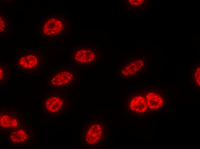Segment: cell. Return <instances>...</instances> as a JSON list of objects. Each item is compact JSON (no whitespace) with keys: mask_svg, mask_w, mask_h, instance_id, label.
<instances>
[{"mask_svg":"<svg viewBox=\"0 0 200 149\" xmlns=\"http://www.w3.org/2000/svg\"><path fill=\"white\" fill-rule=\"evenodd\" d=\"M102 135V129L99 124H93L87 129L85 138L86 142L89 144L97 142L101 139Z\"/></svg>","mask_w":200,"mask_h":149,"instance_id":"obj_1","label":"cell"},{"mask_svg":"<svg viewBox=\"0 0 200 149\" xmlns=\"http://www.w3.org/2000/svg\"><path fill=\"white\" fill-rule=\"evenodd\" d=\"M129 106L132 111L139 113L145 112L148 108L146 99L140 95L135 96L132 98L130 101Z\"/></svg>","mask_w":200,"mask_h":149,"instance_id":"obj_2","label":"cell"},{"mask_svg":"<svg viewBox=\"0 0 200 149\" xmlns=\"http://www.w3.org/2000/svg\"><path fill=\"white\" fill-rule=\"evenodd\" d=\"M73 78L74 76L72 73L68 71H63L54 76L51 80V83L55 86H62L70 83Z\"/></svg>","mask_w":200,"mask_h":149,"instance_id":"obj_3","label":"cell"},{"mask_svg":"<svg viewBox=\"0 0 200 149\" xmlns=\"http://www.w3.org/2000/svg\"><path fill=\"white\" fill-rule=\"evenodd\" d=\"M145 97L148 107L150 108L157 109L163 106V99L159 95L153 92H149Z\"/></svg>","mask_w":200,"mask_h":149,"instance_id":"obj_4","label":"cell"},{"mask_svg":"<svg viewBox=\"0 0 200 149\" xmlns=\"http://www.w3.org/2000/svg\"><path fill=\"white\" fill-rule=\"evenodd\" d=\"M144 64L141 60H137L131 62L126 65L122 70V74L126 76L134 74L140 71Z\"/></svg>","mask_w":200,"mask_h":149,"instance_id":"obj_5","label":"cell"},{"mask_svg":"<svg viewBox=\"0 0 200 149\" xmlns=\"http://www.w3.org/2000/svg\"><path fill=\"white\" fill-rule=\"evenodd\" d=\"M63 104V101L61 98L53 96L47 100L45 102V107L48 111L54 113L60 109Z\"/></svg>","mask_w":200,"mask_h":149,"instance_id":"obj_6","label":"cell"},{"mask_svg":"<svg viewBox=\"0 0 200 149\" xmlns=\"http://www.w3.org/2000/svg\"><path fill=\"white\" fill-rule=\"evenodd\" d=\"M95 55L93 52L89 50H80L78 51L75 55V59L78 62L87 63L93 60Z\"/></svg>","mask_w":200,"mask_h":149,"instance_id":"obj_7","label":"cell"},{"mask_svg":"<svg viewBox=\"0 0 200 149\" xmlns=\"http://www.w3.org/2000/svg\"><path fill=\"white\" fill-rule=\"evenodd\" d=\"M38 63V60L36 56L29 54L22 57L20 59L19 63L22 67L25 69H30L35 67Z\"/></svg>","mask_w":200,"mask_h":149,"instance_id":"obj_8","label":"cell"},{"mask_svg":"<svg viewBox=\"0 0 200 149\" xmlns=\"http://www.w3.org/2000/svg\"><path fill=\"white\" fill-rule=\"evenodd\" d=\"M11 140L14 142L19 143L25 141L28 138L26 132L22 130H19L12 132L9 136Z\"/></svg>","mask_w":200,"mask_h":149,"instance_id":"obj_9","label":"cell"},{"mask_svg":"<svg viewBox=\"0 0 200 149\" xmlns=\"http://www.w3.org/2000/svg\"><path fill=\"white\" fill-rule=\"evenodd\" d=\"M11 118L8 115H3L0 116V124L1 126L4 128L10 127Z\"/></svg>","mask_w":200,"mask_h":149,"instance_id":"obj_10","label":"cell"},{"mask_svg":"<svg viewBox=\"0 0 200 149\" xmlns=\"http://www.w3.org/2000/svg\"><path fill=\"white\" fill-rule=\"evenodd\" d=\"M194 77L196 83L198 86H199L200 84V68L199 67L197 68L195 71Z\"/></svg>","mask_w":200,"mask_h":149,"instance_id":"obj_11","label":"cell"},{"mask_svg":"<svg viewBox=\"0 0 200 149\" xmlns=\"http://www.w3.org/2000/svg\"><path fill=\"white\" fill-rule=\"evenodd\" d=\"M18 124V122L17 119L15 118H11L10 124V127L12 128L16 127Z\"/></svg>","mask_w":200,"mask_h":149,"instance_id":"obj_12","label":"cell"},{"mask_svg":"<svg viewBox=\"0 0 200 149\" xmlns=\"http://www.w3.org/2000/svg\"><path fill=\"white\" fill-rule=\"evenodd\" d=\"M128 2L129 4L133 6H137L142 4L141 3L143 2L141 0H128Z\"/></svg>","mask_w":200,"mask_h":149,"instance_id":"obj_13","label":"cell"},{"mask_svg":"<svg viewBox=\"0 0 200 149\" xmlns=\"http://www.w3.org/2000/svg\"><path fill=\"white\" fill-rule=\"evenodd\" d=\"M3 75V70L1 68H0V79H2Z\"/></svg>","mask_w":200,"mask_h":149,"instance_id":"obj_14","label":"cell"}]
</instances>
